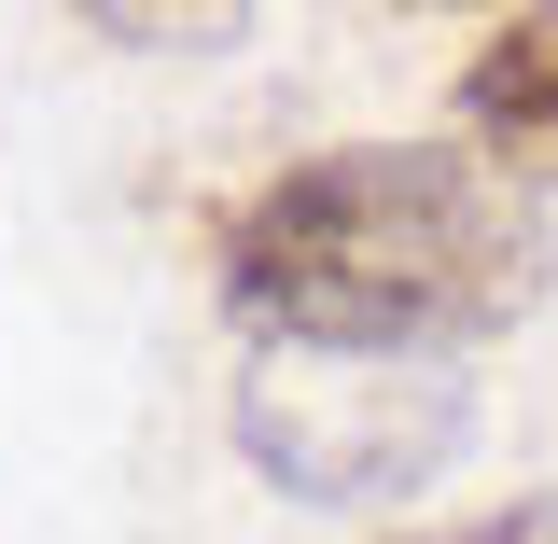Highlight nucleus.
<instances>
[{
	"mask_svg": "<svg viewBox=\"0 0 558 544\" xmlns=\"http://www.w3.org/2000/svg\"><path fill=\"white\" fill-rule=\"evenodd\" d=\"M223 307L266 349L307 363H433L475 349L531 307V209L502 196V168L433 154V140H349L293 154L209 223Z\"/></svg>",
	"mask_w": 558,
	"mask_h": 544,
	"instance_id": "obj_1",
	"label": "nucleus"
},
{
	"mask_svg": "<svg viewBox=\"0 0 558 544\" xmlns=\"http://www.w3.org/2000/svg\"><path fill=\"white\" fill-rule=\"evenodd\" d=\"M238 447H252L293 503H377V488H418L461 447V377L266 349V363L238 377Z\"/></svg>",
	"mask_w": 558,
	"mask_h": 544,
	"instance_id": "obj_2",
	"label": "nucleus"
},
{
	"mask_svg": "<svg viewBox=\"0 0 558 544\" xmlns=\"http://www.w3.org/2000/svg\"><path fill=\"white\" fill-rule=\"evenodd\" d=\"M461 140H475V168L558 182V14L475 28V57H461Z\"/></svg>",
	"mask_w": 558,
	"mask_h": 544,
	"instance_id": "obj_3",
	"label": "nucleus"
},
{
	"mask_svg": "<svg viewBox=\"0 0 558 544\" xmlns=\"http://www.w3.org/2000/svg\"><path fill=\"white\" fill-rule=\"evenodd\" d=\"M391 544H558L545 503H502V517H447V531H391Z\"/></svg>",
	"mask_w": 558,
	"mask_h": 544,
	"instance_id": "obj_4",
	"label": "nucleus"
}]
</instances>
